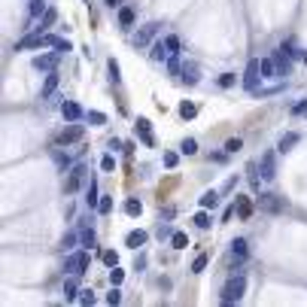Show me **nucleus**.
I'll use <instances>...</instances> for the list:
<instances>
[{
    "instance_id": "54",
    "label": "nucleus",
    "mask_w": 307,
    "mask_h": 307,
    "mask_svg": "<svg viewBox=\"0 0 307 307\" xmlns=\"http://www.w3.org/2000/svg\"><path fill=\"white\" fill-rule=\"evenodd\" d=\"M86 4H88V0H86Z\"/></svg>"
},
{
    "instance_id": "4",
    "label": "nucleus",
    "mask_w": 307,
    "mask_h": 307,
    "mask_svg": "<svg viewBox=\"0 0 307 307\" xmlns=\"http://www.w3.org/2000/svg\"><path fill=\"white\" fill-rule=\"evenodd\" d=\"M82 137H86V128H82L80 122H73V125H67V128L58 134V143H61V146H70V143H80Z\"/></svg>"
},
{
    "instance_id": "36",
    "label": "nucleus",
    "mask_w": 307,
    "mask_h": 307,
    "mask_svg": "<svg viewBox=\"0 0 307 307\" xmlns=\"http://www.w3.org/2000/svg\"><path fill=\"white\" fill-rule=\"evenodd\" d=\"M104 262H106L110 268H116V264H119V252H116V250H104Z\"/></svg>"
},
{
    "instance_id": "33",
    "label": "nucleus",
    "mask_w": 307,
    "mask_h": 307,
    "mask_svg": "<svg viewBox=\"0 0 307 307\" xmlns=\"http://www.w3.org/2000/svg\"><path fill=\"white\" fill-rule=\"evenodd\" d=\"M164 46H168V52H170V55H180V36H176V34H170L168 40H164Z\"/></svg>"
},
{
    "instance_id": "38",
    "label": "nucleus",
    "mask_w": 307,
    "mask_h": 307,
    "mask_svg": "<svg viewBox=\"0 0 307 307\" xmlns=\"http://www.w3.org/2000/svg\"><path fill=\"white\" fill-rule=\"evenodd\" d=\"M106 70H110V80H112V82H119V61H116V58H110Z\"/></svg>"
},
{
    "instance_id": "44",
    "label": "nucleus",
    "mask_w": 307,
    "mask_h": 307,
    "mask_svg": "<svg viewBox=\"0 0 307 307\" xmlns=\"http://www.w3.org/2000/svg\"><path fill=\"white\" fill-rule=\"evenodd\" d=\"M195 225H198V228H210V216H207L204 210H201V213H195Z\"/></svg>"
},
{
    "instance_id": "49",
    "label": "nucleus",
    "mask_w": 307,
    "mask_h": 307,
    "mask_svg": "<svg viewBox=\"0 0 307 307\" xmlns=\"http://www.w3.org/2000/svg\"><path fill=\"white\" fill-rule=\"evenodd\" d=\"M80 301H82V304H94V295H92V289H82Z\"/></svg>"
},
{
    "instance_id": "26",
    "label": "nucleus",
    "mask_w": 307,
    "mask_h": 307,
    "mask_svg": "<svg viewBox=\"0 0 307 307\" xmlns=\"http://www.w3.org/2000/svg\"><path fill=\"white\" fill-rule=\"evenodd\" d=\"M55 18H58V12H55V10H46V16L40 18V30H49V28L55 24Z\"/></svg>"
},
{
    "instance_id": "10",
    "label": "nucleus",
    "mask_w": 307,
    "mask_h": 307,
    "mask_svg": "<svg viewBox=\"0 0 307 307\" xmlns=\"http://www.w3.org/2000/svg\"><path fill=\"white\" fill-rule=\"evenodd\" d=\"M40 46H46V36L36 30V34H30V36H24V40H18V43H16V52H24V49H40Z\"/></svg>"
},
{
    "instance_id": "24",
    "label": "nucleus",
    "mask_w": 307,
    "mask_h": 307,
    "mask_svg": "<svg viewBox=\"0 0 307 307\" xmlns=\"http://www.w3.org/2000/svg\"><path fill=\"white\" fill-rule=\"evenodd\" d=\"M232 252H234L238 258H246V256H250V250H246V240H244V238H238V240L232 244Z\"/></svg>"
},
{
    "instance_id": "9",
    "label": "nucleus",
    "mask_w": 307,
    "mask_h": 307,
    "mask_svg": "<svg viewBox=\"0 0 307 307\" xmlns=\"http://www.w3.org/2000/svg\"><path fill=\"white\" fill-rule=\"evenodd\" d=\"M58 61H61V52L55 49L52 55H36V58H34V67H36V70L52 73V70H58Z\"/></svg>"
},
{
    "instance_id": "35",
    "label": "nucleus",
    "mask_w": 307,
    "mask_h": 307,
    "mask_svg": "<svg viewBox=\"0 0 307 307\" xmlns=\"http://www.w3.org/2000/svg\"><path fill=\"white\" fill-rule=\"evenodd\" d=\"M80 240H82L86 250H92V246H94V232H92V228H86V232L80 234Z\"/></svg>"
},
{
    "instance_id": "51",
    "label": "nucleus",
    "mask_w": 307,
    "mask_h": 307,
    "mask_svg": "<svg viewBox=\"0 0 307 307\" xmlns=\"http://www.w3.org/2000/svg\"><path fill=\"white\" fill-rule=\"evenodd\" d=\"M170 234H174V232H170L168 225H162V228H158V238H170Z\"/></svg>"
},
{
    "instance_id": "53",
    "label": "nucleus",
    "mask_w": 307,
    "mask_h": 307,
    "mask_svg": "<svg viewBox=\"0 0 307 307\" xmlns=\"http://www.w3.org/2000/svg\"><path fill=\"white\" fill-rule=\"evenodd\" d=\"M304 61H307V55H304Z\"/></svg>"
},
{
    "instance_id": "7",
    "label": "nucleus",
    "mask_w": 307,
    "mask_h": 307,
    "mask_svg": "<svg viewBox=\"0 0 307 307\" xmlns=\"http://www.w3.org/2000/svg\"><path fill=\"white\" fill-rule=\"evenodd\" d=\"M156 34H158V24H156V22L143 24V28L137 30V36H134V46H137V49H146V46L152 43V36H156Z\"/></svg>"
},
{
    "instance_id": "32",
    "label": "nucleus",
    "mask_w": 307,
    "mask_h": 307,
    "mask_svg": "<svg viewBox=\"0 0 307 307\" xmlns=\"http://www.w3.org/2000/svg\"><path fill=\"white\" fill-rule=\"evenodd\" d=\"M182 80H186L188 86H195V82H198V70L192 67V64H186V70H182Z\"/></svg>"
},
{
    "instance_id": "12",
    "label": "nucleus",
    "mask_w": 307,
    "mask_h": 307,
    "mask_svg": "<svg viewBox=\"0 0 307 307\" xmlns=\"http://www.w3.org/2000/svg\"><path fill=\"white\" fill-rule=\"evenodd\" d=\"M277 168H274V152H264L262 156V180H274Z\"/></svg>"
},
{
    "instance_id": "34",
    "label": "nucleus",
    "mask_w": 307,
    "mask_h": 307,
    "mask_svg": "<svg viewBox=\"0 0 307 307\" xmlns=\"http://www.w3.org/2000/svg\"><path fill=\"white\" fill-rule=\"evenodd\" d=\"M88 122L92 125H106V116H104L100 110H88Z\"/></svg>"
},
{
    "instance_id": "27",
    "label": "nucleus",
    "mask_w": 307,
    "mask_h": 307,
    "mask_svg": "<svg viewBox=\"0 0 307 307\" xmlns=\"http://www.w3.org/2000/svg\"><path fill=\"white\" fill-rule=\"evenodd\" d=\"M170 244H174V250H186V246H188V238H186L182 232H174V234H170Z\"/></svg>"
},
{
    "instance_id": "8",
    "label": "nucleus",
    "mask_w": 307,
    "mask_h": 307,
    "mask_svg": "<svg viewBox=\"0 0 307 307\" xmlns=\"http://www.w3.org/2000/svg\"><path fill=\"white\" fill-rule=\"evenodd\" d=\"M134 134L140 137V143H143V146H156V137H152V125H149V119H143V116H140V119L134 122Z\"/></svg>"
},
{
    "instance_id": "6",
    "label": "nucleus",
    "mask_w": 307,
    "mask_h": 307,
    "mask_svg": "<svg viewBox=\"0 0 307 307\" xmlns=\"http://www.w3.org/2000/svg\"><path fill=\"white\" fill-rule=\"evenodd\" d=\"M86 170H88L86 164H76V168H70V176H67V182H64V192H67V195H73V192L82 186V180H86Z\"/></svg>"
},
{
    "instance_id": "40",
    "label": "nucleus",
    "mask_w": 307,
    "mask_h": 307,
    "mask_svg": "<svg viewBox=\"0 0 307 307\" xmlns=\"http://www.w3.org/2000/svg\"><path fill=\"white\" fill-rule=\"evenodd\" d=\"M162 158H164V168H170V170H174V168L180 164V156H176V152H164Z\"/></svg>"
},
{
    "instance_id": "42",
    "label": "nucleus",
    "mask_w": 307,
    "mask_h": 307,
    "mask_svg": "<svg viewBox=\"0 0 307 307\" xmlns=\"http://www.w3.org/2000/svg\"><path fill=\"white\" fill-rule=\"evenodd\" d=\"M76 292H80V289H76V280H67V283H64V298H70V301H73V298H76Z\"/></svg>"
},
{
    "instance_id": "23",
    "label": "nucleus",
    "mask_w": 307,
    "mask_h": 307,
    "mask_svg": "<svg viewBox=\"0 0 307 307\" xmlns=\"http://www.w3.org/2000/svg\"><path fill=\"white\" fill-rule=\"evenodd\" d=\"M125 213H128V216H140V213H143V204H140L137 198H128V201H125Z\"/></svg>"
},
{
    "instance_id": "50",
    "label": "nucleus",
    "mask_w": 307,
    "mask_h": 307,
    "mask_svg": "<svg viewBox=\"0 0 307 307\" xmlns=\"http://www.w3.org/2000/svg\"><path fill=\"white\" fill-rule=\"evenodd\" d=\"M168 70H170V73H180V61H176V55L168 61Z\"/></svg>"
},
{
    "instance_id": "16",
    "label": "nucleus",
    "mask_w": 307,
    "mask_h": 307,
    "mask_svg": "<svg viewBox=\"0 0 307 307\" xmlns=\"http://www.w3.org/2000/svg\"><path fill=\"white\" fill-rule=\"evenodd\" d=\"M289 58H292V55H289L286 49L274 55V61H277V67H280V73H283V76H286V73H292V61H289Z\"/></svg>"
},
{
    "instance_id": "31",
    "label": "nucleus",
    "mask_w": 307,
    "mask_h": 307,
    "mask_svg": "<svg viewBox=\"0 0 307 307\" xmlns=\"http://www.w3.org/2000/svg\"><path fill=\"white\" fill-rule=\"evenodd\" d=\"M207 262H210V256H207V252H201L195 262H192V271H195V274H201L204 268H207Z\"/></svg>"
},
{
    "instance_id": "41",
    "label": "nucleus",
    "mask_w": 307,
    "mask_h": 307,
    "mask_svg": "<svg viewBox=\"0 0 307 307\" xmlns=\"http://www.w3.org/2000/svg\"><path fill=\"white\" fill-rule=\"evenodd\" d=\"M216 192H204V195H201V207H216Z\"/></svg>"
},
{
    "instance_id": "14",
    "label": "nucleus",
    "mask_w": 307,
    "mask_h": 307,
    "mask_svg": "<svg viewBox=\"0 0 307 307\" xmlns=\"http://www.w3.org/2000/svg\"><path fill=\"white\" fill-rule=\"evenodd\" d=\"M146 238H149V234H146V232H143V228H137V232H131V234H128V238H125V244H128V246H131V250H140V246H143V244H146Z\"/></svg>"
},
{
    "instance_id": "17",
    "label": "nucleus",
    "mask_w": 307,
    "mask_h": 307,
    "mask_svg": "<svg viewBox=\"0 0 307 307\" xmlns=\"http://www.w3.org/2000/svg\"><path fill=\"white\" fill-rule=\"evenodd\" d=\"M46 10H49V6H46V0H30L28 16H30V18H43V16H46Z\"/></svg>"
},
{
    "instance_id": "3",
    "label": "nucleus",
    "mask_w": 307,
    "mask_h": 307,
    "mask_svg": "<svg viewBox=\"0 0 307 307\" xmlns=\"http://www.w3.org/2000/svg\"><path fill=\"white\" fill-rule=\"evenodd\" d=\"M86 268H88V252H86V250H82V252H73V256L67 258V274H70V277L86 274Z\"/></svg>"
},
{
    "instance_id": "25",
    "label": "nucleus",
    "mask_w": 307,
    "mask_h": 307,
    "mask_svg": "<svg viewBox=\"0 0 307 307\" xmlns=\"http://www.w3.org/2000/svg\"><path fill=\"white\" fill-rule=\"evenodd\" d=\"M46 46H55L58 52H67V49H70L67 40H61V36H49V34H46Z\"/></svg>"
},
{
    "instance_id": "28",
    "label": "nucleus",
    "mask_w": 307,
    "mask_h": 307,
    "mask_svg": "<svg viewBox=\"0 0 307 307\" xmlns=\"http://www.w3.org/2000/svg\"><path fill=\"white\" fill-rule=\"evenodd\" d=\"M149 55H152V61H164V58H168L170 52H168V46H162V43H156V46H152V52H149Z\"/></svg>"
},
{
    "instance_id": "30",
    "label": "nucleus",
    "mask_w": 307,
    "mask_h": 307,
    "mask_svg": "<svg viewBox=\"0 0 307 307\" xmlns=\"http://www.w3.org/2000/svg\"><path fill=\"white\" fill-rule=\"evenodd\" d=\"M180 149H182V156H195V152H198V143L192 140V137H186V140L180 143Z\"/></svg>"
},
{
    "instance_id": "43",
    "label": "nucleus",
    "mask_w": 307,
    "mask_h": 307,
    "mask_svg": "<svg viewBox=\"0 0 307 307\" xmlns=\"http://www.w3.org/2000/svg\"><path fill=\"white\" fill-rule=\"evenodd\" d=\"M100 168H104L106 174H112V170H116V158H112V156H104V158H100Z\"/></svg>"
},
{
    "instance_id": "20",
    "label": "nucleus",
    "mask_w": 307,
    "mask_h": 307,
    "mask_svg": "<svg viewBox=\"0 0 307 307\" xmlns=\"http://www.w3.org/2000/svg\"><path fill=\"white\" fill-rule=\"evenodd\" d=\"M86 204H88V210L100 204V195H98V182H94V180L88 182V195H86Z\"/></svg>"
},
{
    "instance_id": "29",
    "label": "nucleus",
    "mask_w": 307,
    "mask_h": 307,
    "mask_svg": "<svg viewBox=\"0 0 307 307\" xmlns=\"http://www.w3.org/2000/svg\"><path fill=\"white\" fill-rule=\"evenodd\" d=\"M122 280H125L122 268H110V286H122Z\"/></svg>"
},
{
    "instance_id": "48",
    "label": "nucleus",
    "mask_w": 307,
    "mask_h": 307,
    "mask_svg": "<svg viewBox=\"0 0 307 307\" xmlns=\"http://www.w3.org/2000/svg\"><path fill=\"white\" fill-rule=\"evenodd\" d=\"M61 246H64V250H73V246H76V234H64Z\"/></svg>"
},
{
    "instance_id": "45",
    "label": "nucleus",
    "mask_w": 307,
    "mask_h": 307,
    "mask_svg": "<svg viewBox=\"0 0 307 307\" xmlns=\"http://www.w3.org/2000/svg\"><path fill=\"white\" fill-rule=\"evenodd\" d=\"M219 86H222V88H232V86H234V73H222V76H219Z\"/></svg>"
},
{
    "instance_id": "21",
    "label": "nucleus",
    "mask_w": 307,
    "mask_h": 307,
    "mask_svg": "<svg viewBox=\"0 0 307 307\" xmlns=\"http://www.w3.org/2000/svg\"><path fill=\"white\" fill-rule=\"evenodd\" d=\"M180 116H182V119H195V116H198V106L192 104V100H182V104H180Z\"/></svg>"
},
{
    "instance_id": "1",
    "label": "nucleus",
    "mask_w": 307,
    "mask_h": 307,
    "mask_svg": "<svg viewBox=\"0 0 307 307\" xmlns=\"http://www.w3.org/2000/svg\"><path fill=\"white\" fill-rule=\"evenodd\" d=\"M244 292H246V280H244V274H238V277H232V280L222 286L219 301H222V304H234V301L244 298Z\"/></svg>"
},
{
    "instance_id": "39",
    "label": "nucleus",
    "mask_w": 307,
    "mask_h": 307,
    "mask_svg": "<svg viewBox=\"0 0 307 307\" xmlns=\"http://www.w3.org/2000/svg\"><path fill=\"white\" fill-rule=\"evenodd\" d=\"M240 146H244V140H240V137L225 140V152H240Z\"/></svg>"
},
{
    "instance_id": "18",
    "label": "nucleus",
    "mask_w": 307,
    "mask_h": 307,
    "mask_svg": "<svg viewBox=\"0 0 307 307\" xmlns=\"http://www.w3.org/2000/svg\"><path fill=\"white\" fill-rule=\"evenodd\" d=\"M262 76H280V67L274 58H262Z\"/></svg>"
},
{
    "instance_id": "47",
    "label": "nucleus",
    "mask_w": 307,
    "mask_h": 307,
    "mask_svg": "<svg viewBox=\"0 0 307 307\" xmlns=\"http://www.w3.org/2000/svg\"><path fill=\"white\" fill-rule=\"evenodd\" d=\"M246 170H250V174H246V176H250V186H252V188H258V174H256V168L250 164Z\"/></svg>"
},
{
    "instance_id": "11",
    "label": "nucleus",
    "mask_w": 307,
    "mask_h": 307,
    "mask_svg": "<svg viewBox=\"0 0 307 307\" xmlns=\"http://www.w3.org/2000/svg\"><path fill=\"white\" fill-rule=\"evenodd\" d=\"M61 116H64L67 122H80V119H82V106L73 104V100H64V104H61Z\"/></svg>"
},
{
    "instance_id": "5",
    "label": "nucleus",
    "mask_w": 307,
    "mask_h": 307,
    "mask_svg": "<svg viewBox=\"0 0 307 307\" xmlns=\"http://www.w3.org/2000/svg\"><path fill=\"white\" fill-rule=\"evenodd\" d=\"M258 76H262V61H258V58H252V61L246 64V73H244V88H246V92H256Z\"/></svg>"
},
{
    "instance_id": "13",
    "label": "nucleus",
    "mask_w": 307,
    "mask_h": 307,
    "mask_svg": "<svg viewBox=\"0 0 307 307\" xmlns=\"http://www.w3.org/2000/svg\"><path fill=\"white\" fill-rule=\"evenodd\" d=\"M234 207H238V219H252V201L246 195H238L234 198Z\"/></svg>"
},
{
    "instance_id": "22",
    "label": "nucleus",
    "mask_w": 307,
    "mask_h": 307,
    "mask_svg": "<svg viewBox=\"0 0 307 307\" xmlns=\"http://www.w3.org/2000/svg\"><path fill=\"white\" fill-rule=\"evenodd\" d=\"M119 24H122V28H131V24H134V10H131V6H122V10H119Z\"/></svg>"
},
{
    "instance_id": "37",
    "label": "nucleus",
    "mask_w": 307,
    "mask_h": 307,
    "mask_svg": "<svg viewBox=\"0 0 307 307\" xmlns=\"http://www.w3.org/2000/svg\"><path fill=\"white\" fill-rule=\"evenodd\" d=\"M98 210L106 216V213H112V198L110 195H100V204H98Z\"/></svg>"
},
{
    "instance_id": "52",
    "label": "nucleus",
    "mask_w": 307,
    "mask_h": 307,
    "mask_svg": "<svg viewBox=\"0 0 307 307\" xmlns=\"http://www.w3.org/2000/svg\"><path fill=\"white\" fill-rule=\"evenodd\" d=\"M122 4V0H106V6H119Z\"/></svg>"
},
{
    "instance_id": "19",
    "label": "nucleus",
    "mask_w": 307,
    "mask_h": 307,
    "mask_svg": "<svg viewBox=\"0 0 307 307\" xmlns=\"http://www.w3.org/2000/svg\"><path fill=\"white\" fill-rule=\"evenodd\" d=\"M298 140H301V137H298L295 131H289V134H283V137H280V146H277V149H280V152H289Z\"/></svg>"
},
{
    "instance_id": "2",
    "label": "nucleus",
    "mask_w": 307,
    "mask_h": 307,
    "mask_svg": "<svg viewBox=\"0 0 307 307\" xmlns=\"http://www.w3.org/2000/svg\"><path fill=\"white\" fill-rule=\"evenodd\" d=\"M258 210L262 213H280L283 210V201H280V195H274V192H258Z\"/></svg>"
},
{
    "instance_id": "46",
    "label": "nucleus",
    "mask_w": 307,
    "mask_h": 307,
    "mask_svg": "<svg viewBox=\"0 0 307 307\" xmlns=\"http://www.w3.org/2000/svg\"><path fill=\"white\" fill-rule=\"evenodd\" d=\"M119 298H122V295H119V286H112V289L106 292V304H119Z\"/></svg>"
},
{
    "instance_id": "15",
    "label": "nucleus",
    "mask_w": 307,
    "mask_h": 307,
    "mask_svg": "<svg viewBox=\"0 0 307 307\" xmlns=\"http://www.w3.org/2000/svg\"><path fill=\"white\" fill-rule=\"evenodd\" d=\"M55 88H58V73L52 70V73L46 76V82H43V92H40V98H52V94H55Z\"/></svg>"
}]
</instances>
